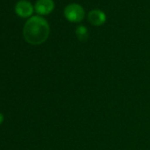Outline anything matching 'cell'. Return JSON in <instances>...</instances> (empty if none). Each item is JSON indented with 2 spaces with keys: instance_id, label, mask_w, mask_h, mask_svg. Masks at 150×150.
<instances>
[{
  "instance_id": "cell-7",
  "label": "cell",
  "mask_w": 150,
  "mask_h": 150,
  "mask_svg": "<svg viewBox=\"0 0 150 150\" xmlns=\"http://www.w3.org/2000/svg\"><path fill=\"white\" fill-rule=\"evenodd\" d=\"M3 121H4V116L2 113H0V125L3 123Z\"/></svg>"
},
{
  "instance_id": "cell-3",
  "label": "cell",
  "mask_w": 150,
  "mask_h": 150,
  "mask_svg": "<svg viewBox=\"0 0 150 150\" xmlns=\"http://www.w3.org/2000/svg\"><path fill=\"white\" fill-rule=\"evenodd\" d=\"M33 12L34 7L28 0H20L15 6V13L22 18H28L31 16Z\"/></svg>"
},
{
  "instance_id": "cell-1",
  "label": "cell",
  "mask_w": 150,
  "mask_h": 150,
  "mask_svg": "<svg viewBox=\"0 0 150 150\" xmlns=\"http://www.w3.org/2000/svg\"><path fill=\"white\" fill-rule=\"evenodd\" d=\"M50 26L48 21L41 16H32L24 25V39L30 44L39 45L49 37Z\"/></svg>"
},
{
  "instance_id": "cell-2",
  "label": "cell",
  "mask_w": 150,
  "mask_h": 150,
  "mask_svg": "<svg viewBox=\"0 0 150 150\" xmlns=\"http://www.w3.org/2000/svg\"><path fill=\"white\" fill-rule=\"evenodd\" d=\"M64 17L71 22H81L85 16V11L83 7L78 4H70L64 10Z\"/></svg>"
},
{
  "instance_id": "cell-5",
  "label": "cell",
  "mask_w": 150,
  "mask_h": 150,
  "mask_svg": "<svg viewBox=\"0 0 150 150\" xmlns=\"http://www.w3.org/2000/svg\"><path fill=\"white\" fill-rule=\"evenodd\" d=\"M88 19L89 22L94 26H102L106 21V14L102 10H92L89 12L88 15Z\"/></svg>"
},
{
  "instance_id": "cell-6",
  "label": "cell",
  "mask_w": 150,
  "mask_h": 150,
  "mask_svg": "<svg viewBox=\"0 0 150 150\" xmlns=\"http://www.w3.org/2000/svg\"><path fill=\"white\" fill-rule=\"evenodd\" d=\"M76 35L79 39V41L81 42H86L88 39V30L86 27H84L83 25L79 26L76 28Z\"/></svg>"
},
{
  "instance_id": "cell-4",
  "label": "cell",
  "mask_w": 150,
  "mask_h": 150,
  "mask_svg": "<svg viewBox=\"0 0 150 150\" xmlns=\"http://www.w3.org/2000/svg\"><path fill=\"white\" fill-rule=\"evenodd\" d=\"M55 7L53 0H37L35 5V10L38 14L47 15L50 13Z\"/></svg>"
}]
</instances>
